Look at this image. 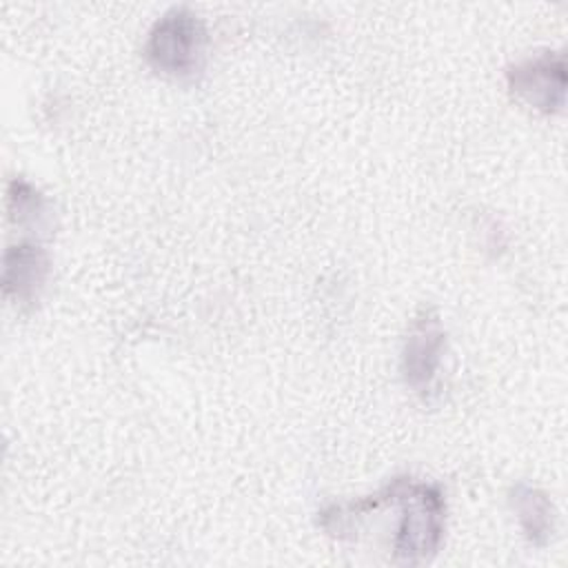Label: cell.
<instances>
[{
  "instance_id": "5",
  "label": "cell",
  "mask_w": 568,
  "mask_h": 568,
  "mask_svg": "<svg viewBox=\"0 0 568 568\" xmlns=\"http://www.w3.org/2000/svg\"><path fill=\"white\" fill-rule=\"evenodd\" d=\"M49 273V257L40 246L20 244L4 253L2 284L4 293L16 300H31Z\"/></svg>"
},
{
  "instance_id": "3",
  "label": "cell",
  "mask_w": 568,
  "mask_h": 568,
  "mask_svg": "<svg viewBox=\"0 0 568 568\" xmlns=\"http://www.w3.org/2000/svg\"><path fill=\"white\" fill-rule=\"evenodd\" d=\"M510 89L524 98L535 109L546 113L564 106V89L566 73L561 55H552L550 51L526 60L508 71Z\"/></svg>"
},
{
  "instance_id": "4",
  "label": "cell",
  "mask_w": 568,
  "mask_h": 568,
  "mask_svg": "<svg viewBox=\"0 0 568 568\" xmlns=\"http://www.w3.org/2000/svg\"><path fill=\"white\" fill-rule=\"evenodd\" d=\"M444 351V331L439 317L433 311H424L415 317L402 355V368L406 384L417 393L428 390Z\"/></svg>"
},
{
  "instance_id": "6",
  "label": "cell",
  "mask_w": 568,
  "mask_h": 568,
  "mask_svg": "<svg viewBox=\"0 0 568 568\" xmlns=\"http://www.w3.org/2000/svg\"><path fill=\"white\" fill-rule=\"evenodd\" d=\"M513 508L519 515L526 537L532 544H546L548 535L552 532V506L548 499L528 486H517L513 490Z\"/></svg>"
},
{
  "instance_id": "1",
  "label": "cell",
  "mask_w": 568,
  "mask_h": 568,
  "mask_svg": "<svg viewBox=\"0 0 568 568\" xmlns=\"http://www.w3.org/2000/svg\"><path fill=\"white\" fill-rule=\"evenodd\" d=\"M399 506V524L395 532V555L404 561H422L430 557L444 532V499L435 486L395 479L390 484Z\"/></svg>"
},
{
  "instance_id": "7",
  "label": "cell",
  "mask_w": 568,
  "mask_h": 568,
  "mask_svg": "<svg viewBox=\"0 0 568 568\" xmlns=\"http://www.w3.org/2000/svg\"><path fill=\"white\" fill-rule=\"evenodd\" d=\"M9 202L13 217L22 224L27 220H36L42 213V197L27 182L13 180L9 186Z\"/></svg>"
},
{
  "instance_id": "2",
  "label": "cell",
  "mask_w": 568,
  "mask_h": 568,
  "mask_svg": "<svg viewBox=\"0 0 568 568\" xmlns=\"http://www.w3.org/2000/svg\"><path fill=\"white\" fill-rule=\"evenodd\" d=\"M206 33L202 22L186 9L164 13L146 42L149 62L169 75H191L204 58Z\"/></svg>"
}]
</instances>
